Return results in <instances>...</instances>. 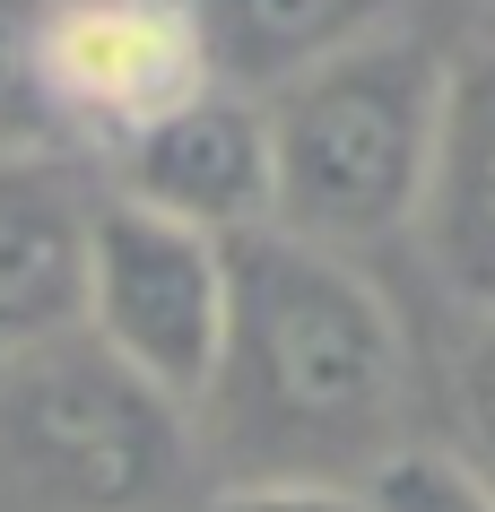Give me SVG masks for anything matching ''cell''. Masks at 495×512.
I'll list each match as a JSON object with an SVG mask.
<instances>
[{
    "mask_svg": "<svg viewBox=\"0 0 495 512\" xmlns=\"http://www.w3.org/2000/svg\"><path fill=\"white\" fill-rule=\"evenodd\" d=\"M105 191L70 148L0 157V365L70 339L87 313V243Z\"/></svg>",
    "mask_w": 495,
    "mask_h": 512,
    "instance_id": "7",
    "label": "cell"
},
{
    "mask_svg": "<svg viewBox=\"0 0 495 512\" xmlns=\"http://www.w3.org/2000/svg\"><path fill=\"white\" fill-rule=\"evenodd\" d=\"M365 512H495V486L443 443H400V452L357 486Z\"/></svg>",
    "mask_w": 495,
    "mask_h": 512,
    "instance_id": "11",
    "label": "cell"
},
{
    "mask_svg": "<svg viewBox=\"0 0 495 512\" xmlns=\"http://www.w3.org/2000/svg\"><path fill=\"white\" fill-rule=\"evenodd\" d=\"M61 148L44 105V0H0V157Z\"/></svg>",
    "mask_w": 495,
    "mask_h": 512,
    "instance_id": "10",
    "label": "cell"
},
{
    "mask_svg": "<svg viewBox=\"0 0 495 512\" xmlns=\"http://www.w3.org/2000/svg\"><path fill=\"white\" fill-rule=\"evenodd\" d=\"M417 252L452 304L478 322L495 313V35L452 53L443 70V122H435V165L417 200Z\"/></svg>",
    "mask_w": 495,
    "mask_h": 512,
    "instance_id": "8",
    "label": "cell"
},
{
    "mask_svg": "<svg viewBox=\"0 0 495 512\" xmlns=\"http://www.w3.org/2000/svg\"><path fill=\"white\" fill-rule=\"evenodd\" d=\"M113 200L157 209L174 226H200L218 243H244L270 226V122L244 87H200L139 139L113 148Z\"/></svg>",
    "mask_w": 495,
    "mask_h": 512,
    "instance_id": "6",
    "label": "cell"
},
{
    "mask_svg": "<svg viewBox=\"0 0 495 512\" xmlns=\"http://www.w3.org/2000/svg\"><path fill=\"white\" fill-rule=\"evenodd\" d=\"M226 304H235V261H226L218 235L174 226V217L131 209V200L105 191L96 243H87L79 330L113 365H131L157 400H174L192 417L226 348Z\"/></svg>",
    "mask_w": 495,
    "mask_h": 512,
    "instance_id": "4",
    "label": "cell"
},
{
    "mask_svg": "<svg viewBox=\"0 0 495 512\" xmlns=\"http://www.w3.org/2000/svg\"><path fill=\"white\" fill-rule=\"evenodd\" d=\"M183 460V408L87 330L0 365V512H157Z\"/></svg>",
    "mask_w": 495,
    "mask_h": 512,
    "instance_id": "3",
    "label": "cell"
},
{
    "mask_svg": "<svg viewBox=\"0 0 495 512\" xmlns=\"http://www.w3.org/2000/svg\"><path fill=\"white\" fill-rule=\"evenodd\" d=\"M383 9L391 0H200V27H209V61H218L226 87L270 96L278 79L374 35Z\"/></svg>",
    "mask_w": 495,
    "mask_h": 512,
    "instance_id": "9",
    "label": "cell"
},
{
    "mask_svg": "<svg viewBox=\"0 0 495 512\" xmlns=\"http://www.w3.org/2000/svg\"><path fill=\"white\" fill-rule=\"evenodd\" d=\"M452 417H461V443L452 452L495 486V313L478 322V339L461 348V382H452Z\"/></svg>",
    "mask_w": 495,
    "mask_h": 512,
    "instance_id": "12",
    "label": "cell"
},
{
    "mask_svg": "<svg viewBox=\"0 0 495 512\" xmlns=\"http://www.w3.org/2000/svg\"><path fill=\"white\" fill-rule=\"evenodd\" d=\"M452 61L426 35L374 27L261 96L270 122V226L357 261L365 243L417 235L426 165Z\"/></svg>",
    "mask_w": 495,
    "mask_h": 512,
    "instance_id": "2",
    "label": "cell"
},
{
    "mask_svg": "<svg viewBox=\"0 0 495 512\" xmlns=\"http://www.w3.org/2000/svg\"><path fill=\"white\" fill-rule=\"evenodd\" d=\"M226 261L235 304L200 391V434L226 460V486H365L409 443V330L391 296L357 261L278 226L226 243Z\"/></svg>",
    "mask_w": 495,
    "mask_h": 512,
    "instance_id": "1",
    "label": "cell"
},
{
    "mask_svg": "<svg viewBox=\"0 0 495 512\" xmlns=\"http://www.w3.org/2000/svg\"><path fill=\"white\" fill-rule=\"evenodd\" d=\"M209 512H365L357 486H296V478H261V486H218Z\"/></svg>",
    "mask_w": 495,
    "mask_h": 512,
    "instance_id": "13",
    "label": "cell"
},
{
    "mask_svg": "<svg viewBox=\"0 0 495 512\" xmlns=\"http://www.w3.org/2000/svg\"><path fill=\"white\" fill-rule=\"evenodd\" d=\"M200 87H226L209 61L200 0H44V105L61 148H122Z\"/></svg>",
    "mask_w": 495,
    "mask_h": 512,
    "instance_id": "5",
    "label": "cell"
}]
</instances>
